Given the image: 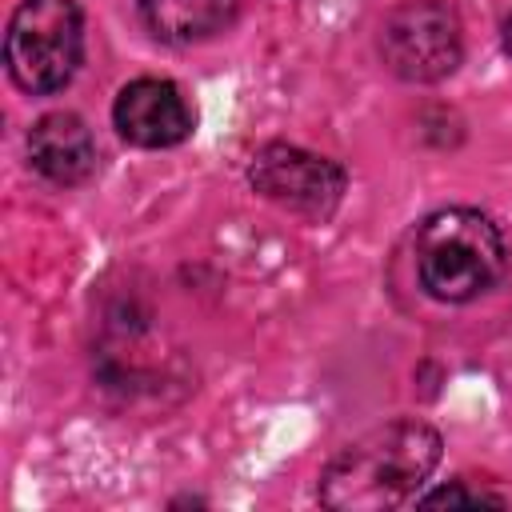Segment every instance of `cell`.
<instances>
[{
  "mask_svg": "<svg viewBox=\"0 0 512 512\" xmlns=\"http://www.w3.org/2000/svg\"><path fill=\"white\" fill-rule=\"evenodd\" d=\"M460 52V20L444 0H404L380 24V56L400 80H444L448 72H456Z\"/></svg>",
  "mask_w": 512,
  "mask_h": 512,
  "instance_id": "277c9868",
  "label": "cell"
},
{
  "mask_svg": "<svg viewBox=\"0 0 512 512\" xmlns=\"http://www.w3.org/2000/svg\"><path fill=\"white\" fill-rule=\"evenodd\" d=\"M240 0H140L144 28L164 44H196L224 32Z\"/></svg>",
  "mask_w": 512,
  "mask_h": 512,
  "instance_id": "ba28073f",
  "label": "cell"
},
{
  "mask_svg": "<svg viewBox=\"0 0 512 512\" xmlns=\"http://www.w3.org/2000/svg\"><path fill=\"white\" fill-rule=\"evenodd\" d=\"M248 180L264 200L312 220L336 212L344 196V168L296 144H264L248 168Z\"/></svg>",
  "mask_w": 512,
  "mask_h": 512,
  "instance_id": "5b68a950",
  "label": "cell"
},
{
  "mask_svg": "<svg viewBox=\"0 0 512 512\" xmlns=\"http://www.w3.org/2000/svg\"><path fill=\"white\" fill-rule=\"evenodd\" d=\"M116 132L136 148H172L192 132V108L172 80L140 76L120 88L112 104Z\"/></svg>",
  "mask_w": 512,
  "mask_h": 512,
  "instance_id": "8992f818",
  "label": "cell"
},
{
  "mask_svg": "<svg viewBox=\"0 0 512 512\" xmlns=\"http://www.w3.org/2000/svg\"><path fill=\"white\" fill-rule=\"evenodd\" d=\"M28 160L52 184H80L96 172V140L76 112H48L28 132Z\"/></svg>",
  "mask_w": 512,
  "mask_h": 512,
  "instance_id": "52a82bcc",
  "label": "cell"
},
{
  "mask_svg": "<svg viewBox=\"0 0 512 512\" xmlns=\"http://www.w3.org/2000/svg\"><path fill=\"white\" fill-rule=\"evenodd\" d=\"M500 40H504V52L512 56V16L504 20V28H500Z\"/></svg>",
  "mask_w": 512,
  "mask_h": 512,
  "instance_id": "30bf717a",
  "label": "cell"
},
{
  "mask_svg": "<svg viewBox=\"0 0 512 512\" xmlns=\"http://www.w3.org/2000/svg\"><path fill=\"white\" fill-rule=\"evenodd\" d=\"M416 504H504V496H496V492H468L464 484H448V488L416 496Z\"/></svg>",
  "mask_w": 512,
  "mask_h": 512,
  "instance_id": "9c48e42d",
  "label": "cell"
},
{
  "mask_svg": "<svg viewBox=\"0 0 512 512\" xmlns=\"http://www.w3.org/2000/svg\"><path fill=\"white\" fill-rule=\"evenodd\" d=\"M440 460V432L424 420H388L344 444L320 476V504L336 512L404 508Z\"/></svg>",
  "mask_w": 512,
  "mask_h": 512,
  "instance_id": "6da1fadb",
  "label": "cell"
},
{
  "mask_svg": "<svg viewBox=\"0 0 512 512\" xmlns=\"http://www.w3.org/2000/svg\"><path fill=\"white\" fill-rule=\"evenodd\" d=\"M416 276L432 300L468 304L504 276V236L476 208H440L416 228Z\"/></svg>",
  "mask_w": 512,
  "mask_h": 512,
  "instance_id": "7a4b0ae2",
  "label": "cell"
},
{
  "mask_svg": "<svg viewBox=\"0 0 512 512\" xmlns=\"http://www.w3.org/2000/svg\"><path fill=\"white\" fill-rule=\"evenodd\" d=\"M84 52V28L76 0H20L8 36H4V64L16 80V88L32 96L60 92Z\"/></svg>",
  "mask_w": 512,
  "mask_h": 512,
  "instance_id": "3957f363",
  "label": "cell"
}]
</instances>
